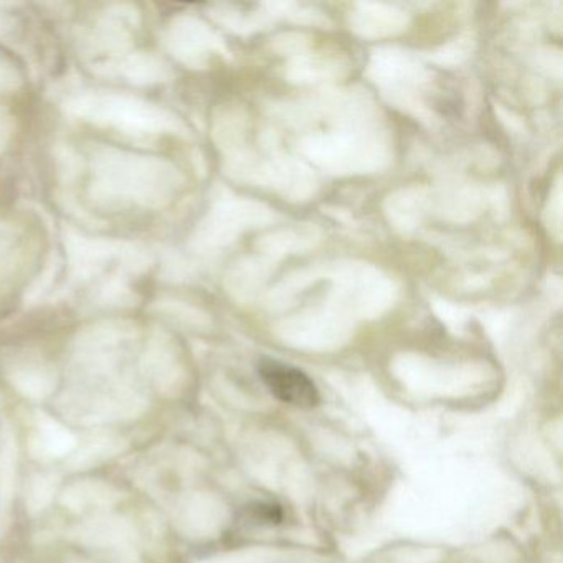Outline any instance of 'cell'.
Here are the masks:
<instances>
[{"mask_svg": "<svg viewBox=\"0 0 563 563\" xmlns=\"http://www.w3.org/2000/svg\"><path fill=\"white\" fill-rule=\"evenodd\" d=\"M258 374L269 394L283 404L312 408L321 400L314 382L301 368L273 358H263L258 364Z\"/></svg>", "mask_w": 563, "mask_h": 563, "instance_id": "6da1fadb", "label": "cell"}]
</instances>
